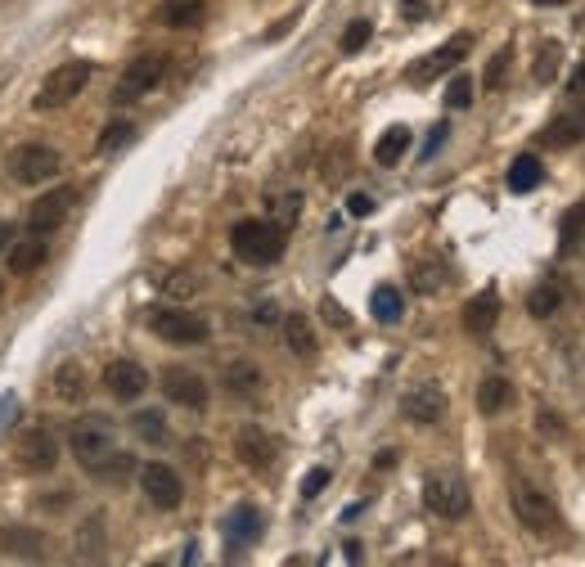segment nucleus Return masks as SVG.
Here are the masks:
<instances>
[{
	"label": "nucleus",
	"mask_w": 585,
	"mask_h": 567,
	"mask_svg": "<svg viewBox=\"0 0 585 567\" xmlns=\"http://www.w3.org/2000/svg\"><path fill=\"white\" fill-rule=\"evenodd\" d=\"M230 248H234V257L248 261V266H275V261L284 257V248H288V225L257 221V216L234 221L230 225Z\"/></svg>",
	"instance_id": "obj_1"
},
{
	"label": "nucleus",
	"mask_w": 585,
	"mask_h": 567,
	"mask_svg": "<svg viewBox=\"0 0 585 567\" xmlns=\"http://www.w3.org/2000/svg\"><path fill=\"white\" fill-rule=\"evenodd\" d=\"M68 450L72 459H77L86 473H99V468L108 464V459L117 455V432L108 419H95V414H86V419H77L68 428Z\"/></svg>",
	"instance_id": "obj_2"
},
{
	"label": "nucleus",
	"mask_w": 585,
	"mask_h": 567,
	"mask_svg": "<svg viewBox=\"0 0 585 567\" xmlns=\"http://www.w3.org/2000/svg\"><path fill=\"white\" fill-rule=\"evenodd\" d=\"M90 77H95V68H90L86 59H68V63H59V68H54L50 77L41 81V90L32 95V108H36V113H50V108L72 104V99H77L81 90L90 86Z\"/></svg>",
	"instance_id": "obj_3"
},
{
	"label": "nucleus",
	"mask_w": 585,
	"mask_h": 567,
	"mask_svg": "<svg viewBox=\"0 0 585 567\" xmlns=\"http://www.w3.org/2000/svg\"><path fill=\"white\" fill-rule=\"evenodd\" d=\"M149 329L153 338L171 342V347H198V342L212 338V324L198 311H185V306H158V311H149Z\"/></svg>",
	"instance_id": "obj_4"
},
{
	"label": "nucleus",
	"mask_w": 585,
	"mask_h": 567,
	"mask_svg": "<svg viewBox=\"0 0 585 567\" xmlns=\"http://www.w3.org/2000/svg\"><path fill=\"white\" fill-rule=\"evenodd\" d=\"M423 509L437 513V518H446V522L468 518V509H473L468 482L459 473H428L423 477Z\"/></svg>",
	"instance_id": "obj_5"
},
{
	"label": "nucleus",
	"mask_w": 585,
	"mask_h": 567,
	"mask_svg": "<svg viewBox=\"0 0 585 567\" xmlns=\"http://www.w3.org/2000/svg\"><path fill=\"white\" fill-rule=\"evenodd\" d=\"M509 504H513V513H518V522L527 531H558V504L549 500L540 486H531L527 477H513V486H509Z\"/></svg>",
	"instance_id": "obj_6"
},
{
	"label": "nucleus",
	"mask_w": 585,
	"mask_h": 567,
	"mask_svg": "<svg viewBox=\"0 0 585 567\" xmlns=\"http://www.w3.org/2000/svg\"><path fill=\"white\" fill-rule=\"evenodd\" d=\"M59 167H63L59 149H54V144H41V140L18 144V149L9 153V171H14L18 185H50V180L59 176Z\"/></svg>",
	"instance_id": "obj_7"
},
{
	"label": "nucleus",
	"mask_w": 585,
	"mask_h": 567,
	"mask_svg": "<svg viewBox=\"0 0 585 567\" xmlns=\"http://www.w3.org/2000/svg\"><path fill=\"white\" fill-rule=\"evenodd\" d=\"M59 455H63V446L50 428H23L14 437V464L23 473H54Z\"/></svg>",
	"instance_id": "obj_8"
},
{
	"label": "nucleus",
	"mask_w": 585,
	"mask_h": 567,
	"mask_svg": "<svg viewBox=\"0 0 585 567\" xmlns=\"http://www.w3.org/2000/svg\"><path fill=\"white\" fill-rule=\"evenodd\" d=\"M158 387H162V396H167V405H180V410H207V401H212L207 378L189 365H167Z\"/></svg>",
	"instance_id": "obj_9"
},
{
	"label": "nucleus",
	"mask_w": 585,
	"mask_h": 567,
	"mask_svg": "<svg viewBox=\"0 0 585 567\" xmlns=\"http://www.w3.org/2000/svg\"><path fill=\"white\" fill-rule=\"evenodd\" d=\"M162 77H167V59H162V54H140V59L122 72V81H117L113 104H135V99H144L149 90H158Z\"/></svg>",
	"instance_id": "obj_10"
},
{
	"label": "nucleus",
	"mask_w": 585,
	"mask_h": 567,
	"mask_svg": "<svg viewBox=\"0 0 585 567\" xmlns=\"http://www.w3.org/2000/svg\"><path fill=\"white\" fill-rule=\"evenodd\" d=\"M140 491H144V500H149L153 509H162V513L180 509V500H185V482H180V473L171 464H158V459L140 468Z\"/></svg>",
	"instance_id": "obj_11"
},
{
	"label": "nucleus",
	"mask_w": 585,
	"mask_h": 567,
	"mask_svg": "<svg viewBox=\"0 0 585 567\" xmlns=\"http://www.w3.org/2000/svg\"><path fill=\"white\" fill-rule=\"evenodd\" d=\"M446 387L441 383H432V378H423V383H414V387H405V396H401V414L410 423H423V428H432V423H441L446 419Z\"/></svg>",
	"instance_id": "obj_12"
},
{
	"label": "nucleus",
	"mask_w": 585,
	"mask_h": 567,
	"mask_svg": "<svg viewBox=\"0 0 585 567\" xmlns=\"http://www.w3.org/2000/svg\"><path fill=\"white\" fill-rule=\"evenodd\" d=\"M473 50V36L468 32H459V36H450L441 50H432V54H423L419 63H410L405 68V81H414V86H423V81H432V77H441V72H450L455 63H464V54Z\"/></svg>",
	"instance_id": "obj_13"
},
{
	"label": "nucleus",
	"mask_w": 585,
	"mask_h": 567,
	"mask_svg": "<svg viewBox=\"0 0 585 567\" xmlns=\"http://www.w3.org/2000/svg\"><path fill=\"white\" fill-rule=\"evenodd\" d=\"M68 207H72V189H50V194H41L27 207V234L50 239V234L68 221Z\"/></svg>",
	"instance_id": "obj_14"
},
{
	"label": "nucleus",
	"mask_w": 585,
	"mask_h": 567,
	"mask_svg": "<svg viewBox=\"0 0 585 567\" xmlns=\"http://www.w3.org/2000/svg\"><path fill=\"white\" fill-rule=\"evenodd\" d=\"M104 387L117 396V401H140L149 392V369L140 360H113L104 369Z\"/></svg>",
	"instance_id": "obj_15"
},
{
	"label": "nucleus",
	"mask_w": 585,
	"mask_h": 567,
	"mask_svg": "<svg viewBox=\"0 0 585 567\" xmlns=\"http://www.w3.org/2000/svg\"><path fill=\"white\" fill-rule=\"evenodd\" d=\"M50 396L59 405H81L90 396V374L81 360H63L50 369Z\"/></svg>",
	"instance_id": "obj_16"
},
{
	"label": "nucleus",
	"mask_w": 585,
	"mask_h": 567,
	"mask_svg": "<svg viewBox=\"0 0 585 567\" xmlns=\"http://www.w3.org/2000/svg\"><path fill=\"white\" fill-rule=\"evenodd\" d=\"M234 455L243 459L248 468H270L279 455L275 437H270L266 428H257V423H248V428H239V437H234Z\"/></svg>",
	"instance_id": "obj_17"
},
{
	"label": "nucleus",
	"mask_w": 585,
	"mask_h": 567,
	"mask_svg": "<svg viewBox=\"0 0 585 567\" xmlns=\"http://www.w3.org/2000/svg\"><path fill=\"white\" fill-rule=\"evenodd\" d=\"M495 320H500V293H495V288H482L477 297H468V306H464V329L473 333V338L491 333Z\"/></svg>",
	"instance_id": "obj_18"
},
{
	"label": "nucleus",
	"mask_w": 585,
	"mask_h": 567,
	"mask_svg": "<svg viewBox=\"0 0 585 567\" xmlns=\"http://www.w3.org/2000/svg\"><path fill=\"white\" fill-rule=\"evenodd\" d=\"M221 531H225V545L230 549L252 545V540L261 536V513L252 509V504H239V509H230V518L221 522Z\"/></svg>",
	"instance_id": "obj_19"
},
{
	"label": "nucleus",
	"mask_w": 585,
	"mask_h": 567,
	"mask_svg": "<svg viewBox=\"0 0 585 567\" xmlns=\"http://www.w3.org/2000/svg\"><path fill=\"white\" fill-rule=\"evenodd\" d=\"M513 401H518V392H513V383L504 374H486L477 383V410L482 414H504L513 410Z\"/></svg>",
	"instance_id": "obj_20"
},
{
	"label": "nucleus",
	"mask_w": 585,
	"mask_h": 567,
	"mask_svg": "<svg viewBox=\"0 0 585 567\" xmlns=\"http://www.w3.org/2000/svg\"><path fill=\"white\" fill-rule=\"evenodd\" d=\"M0 554L14 558H45V536L32 527H5L0 522Z\"/></svg>",
	"instance_id": "obj_21"
},
{
	"label": "nucleus",
	"mask_w": 585,
	"mask_h": 567,
	"mask_svg": "<svg viewBox=\"0 0 585 567\" xmlns=\"http://www.w3.org/2000/svg\"><path fill=\"white\" fill-rule=\"evenodd\" d=\"M9 275H36V270H41V261H45V239H36V234H27V239H18V243H9Z\"/></svg>",
	"instance_id": "obj_22"
},
{
	"label": "nucleus",
	"mask_w": 585,
	"mask_h": 567,
	"mask_svg": "<svg viewBox=\"0 0 585 567\" xmlns=\"http://www.w3.org/2000/svg\"><path fill=\"white\" fill-rule=\"evenodd\" d=\"M405 153H410V126H387L374 144V162L378 167H396Z\"/></svg>",
	"instance_id": "obj_23"
},
{
	"label": "nucleus",
	"mask_w": 585,
	"mask_h": 567,
	"mask_svg": "<svg viewBox=\"0 0 585 567\" xmlns=\"http://www.w3.org/2000/svg\"><path fill=\"white\" fill-rule=\"evenodd\" d=\"M581 140H585V108L554 117L545 126V135H540V144H581Z\"/></svg>",
	"instance_id": "obj_24"
},
{
	"label": "nucleus",
	"mask_w": 585,
	"mask_h": 567,
	"mask_svg": "<svg viewBox=\"0 0 585 567\" xmlns=\"http://www.w3.org/2000/svg\"><path fill=\"white\" fill-rule=\"evenodd\" d=\"M369 315H374L378 324H396L405 315V297H401V288H392V284H378L374 288V297H369Z\"/></svg>",
	"instance_id": "obj_25"
},
{
	"label": "nucleus",
	"mask_w": 585,
	"mask_h": 567,
	"mask_svg": "<svg viewBox=\"0 0 585 567\" xmlns=\"http://www.w3.org/2000/svg\"><path fill=\"white\" fill-rule=\"evenodd\" d=\"M261 383H266V374H261L252 360H230V365H225V387H230V392L252 396V392H261Z\"/></svg>",
	"instance_id": "obj_26"
},
{
	"label": "nucleus",
	"mask_w": 585,
	"mask_h": 567,
	"mask_svg": "<svg viewBox=\"0 0 585 567\" xmlns=\"http://www.w3.org/2000/svg\"><path fill=\"white\" fill-rule=\"evenodd\" d=\"M540 180H545V167H540L536 153H522V158H513V167H509V189H513V194H531Z\"/></svg>",
	"instance_id": "obj_27"
},
{
	"label": "nucleus",
	"mask_w": 585,
	"mask_h": 567,
	"mask_svg": "<svg viewBox=\"0 0 585 567\" xmlns=\"http://www.w3.org/2000/svg\"><path fill=\"white\" fill-rule=\"evenodd\" d=\"M284 342H288L293 356H315V333H311V324H306L302 311L284 315Z\"/></svg>",
	"instance_id": "obj_28"
},
{
	"label": "nucleus",
	"mask_w": 585,
	"mask_h": 567,
	"mask_svg": "<svg viewBox=\"0 0 585 567\" xmlns=\"http://www.w3.org/2000/svg\"><path fill=\"white\" fill-rule=\"evenodd\" d=\"M135 437L149 441V446H167V419H162V410H140L131 419Z\"/></svg>",
	"instance_id": "obj_29"
},
{
	"label": "nucleus",
	"mask_w": 585,
	"mask_h": 567,
	"mask_svg": "<svg viewBox=\"0 0 585 567\" xmlns=\"http://www.w3.org/2000/svg\"><path fill=\"white\" fill-rule=\"evenodd\" d=\"M563 306V288L549 279V284H540V288H531V297H527V311L536 315V320H549V315Z\"/></svg>",
	"instance_id": "obj_30"
},
{
	"label": "nucleus",
	"mask_w": 585,
	"mask_h": 567,
	"mask_svg": "<svg viewBox=\"0 0 585 567\" xmlns=\"http://www.w3.org/2000/svg\"><path fill=\"white\" fill-rule=\"evenodd\" d=\"M131 140H135V122H122V117H117V122H108V131L99 135L95 153L99 158H108V153H117L122 144H131Z\"/></svg>",
	"instance_id": "obj_31"
},
{
	"label": "nucleus",
	"mask_w": 585,
	"mask_h": 567,
	"mask_svg": "<svg viewBox=\"0 0 585 567\" xmlns=\"http://www.w3.org/2000/svg\"><path fill=\"white\" fill-rule=\"evenodd\" d=\"M77 554L81 558H99V554H104V518H90L86 527L77 531Z\"/></svg>",
	"instance_id": "obj_32"
},
{
	"label": "nucleus",
	"mask_w": 585,
	"mask_h": 567,
	"mask_svg": "<svg viewBox=\"0 0 585 567\" xmlns=\"http://www.w3.org/2000/svg\"><path fill=\"white\" fill-rule=\"evenodd\" d=\"M158 288H162V297H194L198 293V275L194 270H171V275L158 279Z\"/></svg>",
	"instance_id": "obj_33"
},
{
	"label": "nucleus",
	"mask_w": 585,
	"mask_h": 567,
	"mask_svg": "<svg viewBox=\"0 0 585 567\" xmlns=\"http://www.w3.org/2000/svg\"><path fill=\"white\" fill-rule=\"evenodd\" d=\"M162 23H167V27H194V23H203V5H198V0H180V5H167Z\"/></svg>",
	"instance_id": "obj_34"
},
{
	"label": "nucleus",
	"mask_w": 585,
	"mask_h": 567,
	"mask_svg": "<svg viewBox=\"0 0 585 567\" xmlns=\"http://www.w3.org/2000/svg\"><path fill=\"white\" fill-rule=\"evenodd\" d=\"M410 284L419 288V293H432V288L446 284V270H441L437 261H419V266L410 270Z\"/></svg>",
	"instance_id": "obj_35"
},
{
	"label": "nucleus",
	"mask_w": 585,
	"mask_h": 567,
	"mask_svg": "<svg viewBox=\"0 0 585 567\" xmlns=\"http://www.w3.org/2000/svg\"><path fill=\"white\" fill-rule=\"evenodd\" d=\"M473 104V77H450V86H446V108H455V113H464V108Z\"/></svg>",
	"instance_id": "obj_36"
},
{
	"label": "nucleus",
	"mask_w": 585,
	"mask_h": 567,
	"mask_svg": "<svg viewBox=\"0 0 585 567\" xmlns=\"http://www.w3.org/2000/svg\"><path fill=\"white\" fill-rule=\"evenodd\" d=\"M131 473H140V468H135V459L131 455H122V450H117V455L113 459H108V464L104 468H99V482H126V477H131Z\"/></svg>",
	"instance_id": "obj_37"
},
{
	"label": "nucleus",
	"mask_w": 585,
	"mask_h": 567,
	"mask_svg": "<svg viewBox=\"0 0 585 567\" xmlns=\"http://www.w3.org/2000/svg\"><path fill=\"white\" fill-rule=\"evenodd\" d=\"M369 36H374V23H369V18H356V23H347V32H342V54L365 50Z\"/></svg>",
	"instance_id": "obj_38"
},
{
	"label": "nucleus",
	"mask_w": 585,
	"mask_h": 567,
	"mask_svg": "<svg viewBox=\"0 0 585 567\" xmlns=\"http://www.w3.org/2000/svg\"><path fill=\"white\" fill-rule=\"evenodd\" d=\"M581 230H585V198H581V203H572V212L563 216V243H567V248L581 239Z\"/></svg>",
	"instance_id": "obj_39"
},
{
	"label": "nucleus",
	"mask_w": 585,
	"mask_h": 567,
	"mask_svg": "<svg viewBox=\"0 0 585 567\" xmlns=\"http://www.w3.org/2000/svg\"><path fill=\"white\" fill-rule=\"evenodd\" d=\"M509 63H513V50H500L491 63H486V90L504 86V72H509Z\"/></svg>",
	"instance_id": "obj_40"
},
{
	"label": "nucleus",
	"mask_w": 585,
	"mask_h": 567,
	"mask_svg": "<svg viewBox=\"0 0 585 567\" xmlns=\"http://www.w3.org/2000/svg\"><path fill=\"white\" fill-rule=\"evenodd\" d=\"M329 468H311V473H306L302 477V500H315V495H320L324 491V486H329Z\"/></svg>",
	"instance_id": "obj_41"
},
{
	"label": "nucleus",
	"mask_w": 585,
	"mask_h": 567,
	"mask_svg": "<svg viewBox=\"0 0 585 567\" xmlns=\"http://www.w3.org/2000/svg\"><path fill=\"white\" fill-rule=\"evenodd\" d=\"M18 410H23V401H18L14 392H5V396H0V432H9V428H14Z\"/></svg>",
	"instance_id": "obj_42"
},
{
	"label": "nucleus",
	"mask_w": 585,
	"mask_h": 567,
	"mask_svg": "<svg viewBox=\"0 0 585 567\" xmlns=\"http://www.w3.org/2000/svg\"><path fill=\"white\" fill-rule=\"evenodd\" d=\"M446 135H450V122H437V126H432V135L423 140V158H437V149L446 144Z\"/></svg>",
	"instance_id": "obj_43"
},
{
	"label": "nucleus",
	"mask_w": 585,
	"mask_h": 567,
	"mask_svg": "<svg viewBox=\"0 0 585 567\" xmlns=\"http://www.w3.org/2000/svg\"><path fill=\"white\" fill-rule=\"evenodd\" d=\"M554 63H558V45L545 41V54H540V63H536V77L549 81V77H554Z\"/></svg>",
	"instance_id": "obj_44"
},
{
	"label": "nucleus",
	"mask_w": 585,
	"mask_h": 567,
	"mask_svg": "<svg viewBox=\"0 0 585 567\" xmlns=\"http://www.w3.org/2000/svg\"><path fill=\"white\" fill-rule=\"evenodd\" d=\"M401 18L405 23H419V18H428V5L423 0H401Z\"/></svg>",
	"instance_id": "obj_45"
},
{
	"label": "nucleus",
	"mask_w": 585,
	"mask_h": 567,
	"mask_svg": "<svg viewBox=\"0 0 585 567\" xmlns=\"http://www.w3.org/2000/svg\"><path fill=\"white\" fill-rule=\"evenodd\" d=\"M347 212L351 216H369V212H374V198H369V194H351L347 198Z\"/></svg>",
	"instance_id": "obj_46"
},
{
	"label": "nucleus",
	"mask_w": 585,
	"mask_h": 567,
	"mask_svg": "<svg viewBox=\"0 0 585 567\" xmlns=\"http://www.w3.org/2000/svg\"><path fill=\"white\" fill-rule=\"evenodd\" d=\"M257 324H270V320H279V311H275V302H257Z\"/></svg>",
	"instance_id": "obj_47"
},
{
	"label": "nucleus",
	"mask_w": 585,
	"mask_h": 567,
	"mask_svg": "<svg viewBox=\"0 0 585 567\" xmlns=\"http://www.w3.org/2000/svg\"><path fill=\"white\" fill-rule=\"evenodd\" d=\"M324 315H329L333 324H347V311H342V306L333 302V297H324Z\"/></svg>",
	"instance_id": "obj_48"
},
{
	"label": "nucleus",
	"mask_w": 585,
	"mask_h": 567,
	"mask_svg": "<svg viewBox=\"0 0 585 567\" xmlns=\"http://www.w3.org/2000/svg\"><path fill=\"white\" fill-rule=\"evenodd\" d=\"M567 90H572V95H585V63L572 72V81H567Z\"/></svg>",
	"instance_id": "obj_49"
},
{
	"label": "nucleus",
	"mask_w": 585,
	"mask_h": 567,
	"mask_svg": "<svg viewBox=\"0 0 585 567\" xmlns=\"http://www.w3.org/2000/svg\"><path fill=\"white\" fill-rule=\"evenodd\" d=\"M9 243H14V225H9V221H0V252H5Z\"/></svg>",
	"instance_id": "obj_50"
},
{
	"label": "nucleus",
	"mask_w": 585,
	"mask_h": 567,
	"mask_svg": "<svg viewBox=\"0 0 585 567\" xmlns=\"http://www.w3.org/2000/svg\"><path fill=\"white\" fill-rule=\"evenodd\" d=\"M536 5H567V0H536Z\"/></svg>",
	"instance_id": "obj_51"
}]
</instances>
